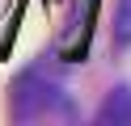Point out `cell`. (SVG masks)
Returning a JSON list of instances; mask_svg holds the SVG:
<instances>
[{
  "mask_svg": "<svg viewBox=\"0 0 131 126\" xmlns=\"http://www.w3.org/2000/svg\"><path fill=\"white\" fill-rule=\"evenodd\" d=\"M9 118L13 122H42V118H76L72 97L42 72H21L9 84Z\"/></svg>",
  "mask_w": 131,
  "mask_h": 126,
  "instance_id": "cell-1",
  "label": "cell"
},
{
  "mask_svg": "<svg viewBox=\"0 0 131 126\" xmlns=\"http://www.w3.org/2000/svg\"><path fill=\"white\" fill-rule=\"evenodd\" d=\"M97 122H102V126H127L131 122V88H127V84H118V88L102 101Z\"/></svg>",
  "mask_w": 131,
  "mask_h": 126,
  "instance_id": "cell-2",
  "label": "cell"
},
{
  "mask_svg": "<svg viewBox=\"0 0 131 126\" xmlns=\"http://www.w3.org/2000/svg\"><path fill=\"white\" fill-rule=\"evenodd\" d=\"M110 42L118 50L131 46V0H118L114 4V17H110Z\"/></svg>",
  "mask_w": 131,
  "mask_h": 126,
  "instance_id": "cell-3",
  "label": "cell"
}]
</instances>
